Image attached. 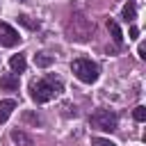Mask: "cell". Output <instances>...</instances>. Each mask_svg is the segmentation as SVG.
Listing matches in <instances>:
<instances>
[{
    "label": "cell",
    "instance_id": "9c48e42d",
    "mask_svg": "<svg viewBox=\"0 0 146 146\" xmlns=\"http://www.w3.org/2000/svg\"><path fill=\"white\" fill-rule=\"evenodd\" d=\"M9 66H11V71H14V73H23V71L27 68L25 55H14V57L9 59Z\"/></svg>",
    "mask_w": 146,
    "mask_h": 146
},
{
    "label": "cell",
    "instance_id": "7a4b0ae2",
    "mask_svg": "<svg viewBox=\"0 0 146 146\" xmlns=\"http://www.w3.org/2000/svg\"><path fill=\"white\" fill-rule=\"evenodd\" d=\"M71 71H73V75H75L80 82L91 84V82L98 80V64L91 62V59H84V57L73 59V62H71Z\"/></svg>",
    "mask_w": 146,
    "mask_h": 146
},
{
    "label": "cell",
    "instance_id": "ac0fdd59",
    "mask_svg": "<svg viewBox=\"0 0 146 146\" xmlns=\"http://www.w3.org/2000/svg\"><path fill=\"white\" fill-rule=\"evenodd\" d=\"M130 2H132V0H130Z\"/></svg>",
    "mask_w": 146,
    "mask_h": 146
},
{
    "label": "cell",
    "instance_id": "4fadbf2b",
    "mask_svg": "<svg viewBox=\"0 0 146 146\" xmlns=\"http://www.w3.org/2000/svg\"><path fill=\"white\" fill-rule=\"evenodd\" d=\"M132 116H135V121H146V107H144V105H139V107H135V112H132Z\"/></svg>",
    "mask_w": 146,
    "mask_h": 146
},
{
    "label": "cell",
    "instance_id": "e0dca14e",
    "mask_svg": "<svg viewBox=\"0 0 146 146\" xmlns=\"http://www.w3.org/2000/svg\"><path fill=\"white\" fill-rule=\"evenodd\" d=\"M137 52H139L141 59H146V46H144V43H139V50H137Z\"/></svg>",
    "mask_w": 146,
    "mask_h": 146
},
{
    "label": "cell",
    "instance_id": "7c38bea8",
    "mask_svg": "<svg viewBox=\"0 0 146 146\" xmlns=\"http://www.w3.org/2000/svg\"><path fill=\"white\" fill-rule=\"evenodd\" d=\"M135 16H137V9H135L132 2H128V5L123 7V18H125V21H132Z\"/></svg>",
    "mask_w": 146,
    "mask_h": 146
},
{
    "label": "cell",
    "instance_id": "ba28073f",
    "mask_svg": "<svg viewBox=\"0 0 146 146\" xmlns=\"http://www.w3.org/2000/svg\"><path fill=\"white\" fill-rule=\"evenodd\" d=\"M0 89H7V91L18 89V75H14V73L2 75V78H0Z\"/></svg>",
    "mask_w": 146,
    "mask_h": 146
},
{
    "label": "cell",
    "instance_id": "5bb4252c",
    "mask_svg": "<svg viewBox=\"0 0 146 146\" xmlns=\"http://www.w3.org/2000/svg\"><path fill=\"white\" fill-rule=\"evenodd\" d=\"M91 146H116V144L110 141V139H103V137H94L91 139Z\"/></svg>",
    "mask_w": 146,
    "mask_h": 146
},
{
    "label": "cell",
    "instance_id": "52a82bcc",
    "mask_svg": "<svg viewBox=\"0 0 146 146\" xmlns=\"http://www.w3.org/2000/svg\"><path fill=\"white\" fill-rule=\"evenodd\" d=\"M11 141L18 144V146H34L32 137L27 132H23V130H11Z\"/></svg>",
    "mask_w": 146,
    "mask_h": 146
},
{
    "label": "cell",
    "instance_id": "5b68a950",
    "mask_svg": "<svg viewBox=\"0 0 146 146\" xmlns=\"http://www.w3.org/2000/svg\"><path fill=\"white\" fill-rule=\"evenodd\" d=\"M21 41V34L9 25V23H5V21H0V46H5V48H11V46H16Z\"/></svg>",
    "mask_w": 146,
    "mask_h": 146
},
{
    "label": "cell",
    "instance_id": "277c9868",
    "mask_svg": "<svg viewBox=\"0 0 146 146\" xmlns=\"http://www.w3.org/2000/svg\"><path fill=\"white\" fill-rule=\"evenodd\" d=\"M89 123H91V128H96V130L112 132V130H116L119 119H116V114L110 112V110H96V112L89 116Z\"/></svg>",
    "mask_w": 146,
    "mask_h": 146
},
{
    "label": "cell",
    "instance_id": "9a60e30c",
    "mask_svg": "<svg viewBox=\"0 0 146 146\" xmlns=\"http://www.w3.org/2000/svg\"><path fill=\"white\" fill-rule=\"evenodd\" d=\"M18 21H21L23 25H27L30 30H36V27H39V23H34V21H30L27 16H18Z\"/></svg>",
    "mask_w": 146,
    "mask_h": 146
},
{
    "label": "cell",
    "instance_id": "6da1fadb",
    "mask_svg": "<svg viewBox=\"0 0 146 146\" xmlns=\"http://www.w3.org/2000/svg\"><path fill=\"white\" fill-rule=\"evenodd\" d=\"M59 91H62V82L52 80V78H43V80H36V82L30 84V96H32L34 103H48Z\"/></svg>",
    "mask_w": 146,
    "mask_h": 146
},
{
    "label": "cell",
    "instance_id": "2e32d148",
    "mask_svg": "<svg viewBox=\"0 0 146 146\" xmlns=\"http://www.w3.org/2000/svg\"><path fill=\"white\" fill-rule=\"evenodd\" d=\"M137 36H139V27H137V25H132V27H130V36H128V39H137Z\"/></svg>",
    "mask_w": 146,
    "mask_h": 146
},
{
    "label": "cell",
    "instance_id": "8992f818",
    "mask_svg": "<svg viewBox=\"0 0 146 146\" xmlns=\"http://www.w3.org/2000/svg\"><path fill=\"white\" fill-rule=\"evenodd\" d=\"M16 110V100H11V98H7V100H0V123H5L9 116H11V112Z\"/></svg>",
    "mask_w": 146,
    "mask_h": 146
},
{
    "label": "cell",
    "instance_id": "8fae6325",
    "mask_svg": "<svg viewBox=\"0 0 146 146\" xmlns=\"http://www.w3.org/2000/svg\"><path fill=\"white\" fill-rule=\"evenodd\" d=\"M52 62H55V57H50V55H34V64H36V66H41V68L50 66Z\"/></svg>",
    "mask_w": 146,
    "mask_h": 146
},
{
    "label": "cell",
    "instance_id": "3957f363",
    "mask_svg": "<svg viewBox=\"0 0 146 146\" xmlns=\"http://www.w3.org/2000/svg\"><path fill=\"white\" fill-rule=\"evenodd\" d=\"M66 30H68V36H71L73 41H87V39L91 36L94 25H91L89 18H84V16H80V14H73L71 21H68V25H66Z\"/></svg>",
    "mask_w": 146,
    "mask_h": 146
},
{
    "label": "cell",
    "instance_id": "30bf717a",
    "mask_svg": "<svg viewBox=\"0 0 146 146\" xmlns=\"http://www.w3.org/2000/svg\"><path fill=\"white\" fill-rule=\"evenodd\" d=\"M107 30H110L114 43H123V32H121V27H119L116 21H107Z\"/></svg>",
    "mask_w": 146,
    "mask_h": 146
}]
</instances>
